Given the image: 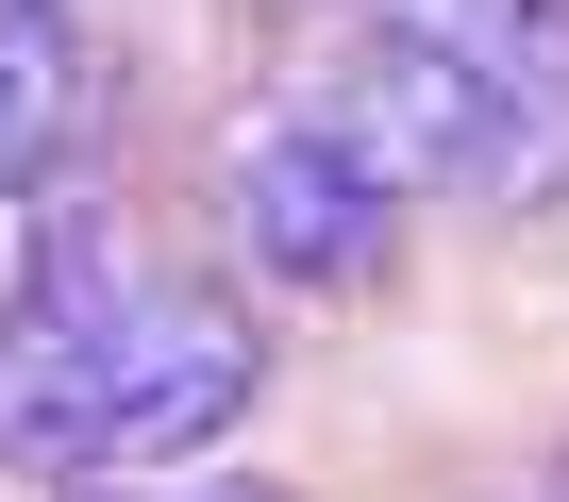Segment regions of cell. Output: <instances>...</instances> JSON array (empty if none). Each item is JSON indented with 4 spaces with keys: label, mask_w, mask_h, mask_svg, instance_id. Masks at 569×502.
Listing matches in <instances>:
<instances>
[{
    "label": "cell",
    "mask_w": 569,
    "mask_h": 502,
    "mask_svg": "<svg viewBox=\"0 0 569 502\" xmlns=\"http://www.w3.org/2000/svg\"><path fill=\"white\" fill-rule=\"evenodd\" d=\"M218 218H234V251H251V269H268V285H302V302H369V285L402 269V201L336 151V118H319V101L234 134Z\"/></svg>",
    "instance_id": "obj_1"
},
{
    "label": "cell",
    "mask_w": 569,
    "mask_h": 502,
    "mask_svg": "<svg viewBox=\"0 0 569 502\" xmlns=\"http://www.w3.org/2000/svg\"><path fill=\"white\" fill-rule=\"evenodd\" d=\"M319 118H336V151H352L386 201H436V184L486 168V84H469L452 51H419V34H352Z\"/></svg>",
    "instance_id": "obj_2"
},
{
    "label": "cell",
    "mask_w": 569,
    "mask_h": 502,
    "mask_svg": "<svg viewBox=\"0 0 569 502\" xmlns=\"http://www.w3.org/2000/svg\"><path fill=\"white\" fill-rule=\"evenodd\" d=\"M469 84H486V201H552L569 184V0H502L486 18V51H469Z\"/></svg>",
    "instance_id": "obj_3"
},
{
    "label": "cell",
    "mask_w": 569,
    "mask_h": 502,
    "mask_svg": "<svg viewBox=\"0 0 569 502\" xmlns=\"http://www.w3.org/2000/svg\"><path fill=\"white\" fill-rule=\"evenodd\" d=\"M101 151V34L84 0H0V201Z\"/></svg>",
    "instance_id": "obj_4"
},
{
    "label": "cell",
    "mask_w": 569,
    "mask_h": 502,
    "mask_svg": "<svg viewBox=\"0 0 569 502\" xmlns=\"http://www.w3.org/2000/svg\"><path fill=\"white\" fill-rule=\"evenodd\" d=\"M352 18H369V34H419V51H452V68H469L502 0H352Z\"/></svg>",
    "instance_id": "obj_5"
},
{
    "label": "cell",
    "mask_w": 569,
    "mask_h": 502,
    "mask_svg": "<svg viewBox=\"0 0 569 502\" xmlns=\"http://www.w3.org/2000/svg\"><path fill=\"white\" fill-rule=\"evenodd\" d=\"M84 502H284V485H84Z\"/></svg>",
    "instance_id": "obj_6"
},
{
    "label": "cell",
    "mask_w": 569,
    "mask_h": 502,
    "mask_svg": "<svg viewBox=\"0 0 569 502\" xmlns=\"http://www.w3.org/2000/svg\"><path fill=\"white\" fill-rule=\"evenodd\" d=\"M18 269H34V218L0 201V319H18Z\"/></svg>",
    "instance_id": "obj_7"
},
{
    "label": "cell",
    "mask_w": 569,
    "mask_h": 502,
    "mask_svg": "<svg viewBox=\"0 0 569 502\" xmlns=\"http://www.w3.org/2000/svg\"><path fill=\"white\" fill-rule=\"evenodd\" d=\"M536 502H569V452H552V469H536Z\"/></svg>",
    "instance_id": "obj_8"
}]
</instances>
